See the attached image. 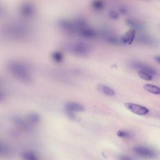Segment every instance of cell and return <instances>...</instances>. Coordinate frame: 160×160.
<instances>
[{
    "label": "cell",
    "mask_w": 160,
    "mask_h": 160,
    "mask_svg": "<svg viewBox=\"0 0 160 160\" xmlns=\"http://www.w3.org/2000/svg\"><path fill=\"white\" fill-rule=\"evenodd\" d=\"M8 69L12 76L20 81L29 82L32 80L30 69L24 62L11 61L8 64Z\"/></svg>",
    "instance_id": "cell-1"
},
{
    "label": "cell",
    "mask_w": 160,
    "mask_h": 160,
    "mask_svg": "<svg viewBox=\"0 0 160 160\" xmlns=\"http://www.w3.org/2000/svg\"><path fill=\"white\" fill-rule=\"evenodd\" d=\"M68 49L72 54L81 57L88 56L91 49L89 44L82 42H71L68 45Z\"/></svg>",
    "instance_id": "cell-2"
},
{
    "label": "cell",
    "mask_w": 160,
    "mask_h": 160,
    "mask_svg": "<svg viewBox=\"0 0 160 160\" xmlns=\"http://www.w3.org/2000/svg\"><path fill=\"white\" fill-rule=\"evenodd\" d=\"M58 25L62 31L68 33L77 34L78 32V28L76 20L72 21L69 19H61L58 22Z\"/></svg>",
    "instance_id": "cell-3"
},
{
    "label": "cell",
    "mask_w": 160,
    "mask_h": 160,
    "mask_svg": "<svg viewBox=\"0 0 160 160\" xmlns=\"http://www.w3.org/2000/svg\"><path fill=\"white\" fill-rule=\"evenodd\" d=\"M124 105L129 111L137 115L142 116L149 112V109L148 108L139 104L132 102H125Z\"/></svg>",
    "instance_id": "cell-4"
},
{
    "label": "cell",
    "mask_w": 160,
    "mask_h": 160,
    "mask_svg": "<svg viewBox=\"0 0 160 160\" xmlns=\"http://www.w3.org/2000/svg\"><path fill=\"white\" fill-rule=\"evenodd\" d=\"M134 151L139 156L144 158H153L156 157V152L145 146H136L134 148Z\"/></svg>",
    "instance_id": "cell-5"
},
{
    "label": "cell",
    "mask_w": 160,
    "mask_h": 160,
    "mask_svg": "<svg viewBox=\"0 0 160 160\" xmlns=\"http://www.w3.org/2000/svg\"><path fill=\"white\" fill-rule=\"evenodd\" d=\"M64 108L68 114H74V112H80L84 111V106L76 102H67L64 106Z\"/></svg>",
    "instance_id": "cell-6"
},
{
    "label": "cell",
    "mask_w": 160,
    "mask_h": 160,
    "mask_svg": "<svg viewBox=\"0 0 160 160\" xmlns=\"http://www.w3.org/2000/svg\"><path fill=\"white\" fill-rule=\"evenodd\" d=\"M77 34L84 38H94L98 36V32L88 26L79 29Z\"/></svg>",
    "instance_id": "cell-7"
},
{
    "label": "cell",
    "mask_w": 160,
    "mask_h": 160,
    "mask_svg": "<svg viewBox=\"0 0 160 160\" xmlns=\"http://www.w3.org/2000/svg\"><path fill=\"white\" fill-rule=\"evenodd\" d=\"M35 12V9L33 5L29 3H25L20 8V14L24 18H31Z\"/></svg>",
    "instance_id": "cell-8"
},
{
    "label": "cell",
    "mask_w": 160,
    "mask_h": 160,
    "mask_svg": "<svg viewBox=\"0 0 160 160\" xmlns=\"http://www.w3.org/2000/svg\"><path fill=\"white\" fill-rule=\"evenodd\" d=\"M135 34H136V32L134 29H129L128 31H127L124 34H123L121 37L120 38L121 42L124 44H128V45L131 44L134 39Z\"/></svg>",
    "instance_id": "cell-9"
},
{
    "label": "cell",
    "mask_w": 160,
    "mask_h": 160,
    "mask_svg": "<svg viewBox=\"0 0 160 160\" xmlns=\"http://www.w3.org/2000/svg\"><path fill=\"white\" fill-rule=\"evenodd\" d=\"M131 66L132 68L138 69L139 71H142L146 72L149 73V74H151V76H154L156 74V72L153 69H152L151 67H149L148 66H146L144 64H142L141 62H134L131 64Z\"/></svg>",
    "instance_id": "cell-10"
},
{
    "label": "cell",
    "mask_w": 160,
    "mask_h": 160,
    "mask_svg": "<svg viewBox=\"0 0 160 160\" xmlns=\"http://www.w3.org/2000/svg\"><path fill=\"white\" fill-rule=\"evenodd\" d=\"M97 89L99 92L108 96H113L116 94L114 90L112 88L105 84H98L97 86Z\"/></svg>",
    "instance_id": "cell-11"
},
{
    "label": "cell",
    "mask_w": 160,
    "mask_h": 160,
    "mask_svg": "<svg viewBox=\"0 0 160 160\" xmlns=\"http://www.w3.org/2000/svg\"><path fill=\"white\" fill-rule=\"evenodd\" d=\"M26 120L30 124H36L40 121V116L36 112H31L26 116Z\"/></svg>",
    "instance_id": "cell-12"
},
{
    "label": "cell",
    "mask_w": 160,
    "mask_h": 160,
    "mask_svg": "<svg viewBox=\"0 0 160 160\" xmlns=\"http://www.w3.org/2000/svg\"><path fill=\"white\" fill-rule=\"evenodd\" d=\"M143 88L148 92L154 94H160V88L151 84H146L144 85Z\"/></svg>",
    "instance_id": "cell-13"
},
{
    "label": "cell",
    "mask_w": 160,
    "mask_h": 160,
    "mask_svg": "<svg viewBox=\"0 0 160 160\" xmlns=\"http://www.w3.org/2000/svg\"><path fill=\"white\" fill-rule=\"evenodd\" d=\"M21 156L24 160H38V156L32 151H24L22 153Z\"/></svg>",
    "instance_id": "cell-14"
},
{
    "label": "cell",
    "mask_w": 160,
    "mask_h": 160,
    "mask_svg": "<svg viewBox=\"0 0 160 160\" xmlns=\"http://www.w3.org/2000/svg\"><path fill=\"white\" fill-rule=\"evenodd\" d=\"M92 8L97 11H101L105 7V4L102 1H94L91 3Z\"/></svg>",
    "instance_id": "cell-15"
},
{
    "label": "cell",
    "mask_w": 160,
    "mask_h": 160,
    "mask_svg": "<svg viewBox=\"0 0 160 160\" xmlns=\"http://www.w3.org/2000/svg\"><path fill=\"white\" fill-rule=\"evenodd\" d=\"M52 59L56 62H61L63 60V55L59 51H54L51 54Z\"/></svg>",
    "instance_id": "cell-16"
},
{
    "label": "cell",
    "mask_w": 160,
    "mask_h": 160,
    "mask_svg": "<svg viewBox=\"0 0 160 160\" xmlns=\"http://www.w3.org/2000/svg\"><path fill=\"white\" fill-rule=\"evenodd\" d=\"M138 74L141 79H144L146 81H151L152 79V76L144 71H138Z\"/></svg>",
    "instance_id": "cell-17"
},
{
    "label": "cell",
    "mask_w": 160,
    "mask_h": 160,
    "mask_svg": "<svg viewBox=\"0 0 160 160\" xmlns=\"http://www.w3.org/2000/svg\"><path fill=\"white\" fill-rule=\"evenodd\" d=\"M126 23L128 25L132 27L133 28H139V27H141V24L139 22H138L136 19H129L126 21Z\"/></svg>",
    "instance_id": "cell-18"
},
{
    "label": "cell",
    "mask_w": 160,
    "mask_h": 160,
    "mask_svg": "<svg viewBox=\"0 0 160 160\" xmlns=\"http://www.w3.org/2000/svg\"><path fill=\"white\" fill-rule=\"evenodd\" d=\"M117 136L119 138H128L131 136V134L129 132L126 131H122V130H119L117 132Z\"/></svg>",
    "instance_id": "cell-19"
},
{
    "label": "cell",
    "mask_w": 160,
    "mask_h": 160,
    "mask_svg": "<svg viewBox=\"0 0 160 160\" xmlns=\"http://www.w3.org/2000/svg\"><path fill=\"white\" fill-rule=\"evenodd\" d=\"M109 18L112 19H117L119 18V13L116 11H114V10H112V11H110L109 12V14H108Z\"/></svg>",
    "instance_id": "cell-20"
},
{
    "label": "cell",
    "mask_w": 160,
    "mask_h": 160,
    "mask_svg": "<svg viewBox=\"0 0 160 160\" xmlns=\"http://www.w3.org/2000/svg\"><path fill=\"white\" fill-rule=\"evenodd\" d=\"M119 160H133L132 158H131L130 157L126 156V155H121L119 157Z\"/></svg>",
    "instance_id": "cell-21"
},
{
    "label": "cell",
    "mask_w": 160,
    "mask_h": 160,
    "mask_svg": "<svg viewBox=\"0 0 160 160\" xmlns=\"http://www.w3.org/2000/svg\"><path fill=\"white\" fill-rule=\"evenodd\" d=\"M118 10H119V12L120 13H121V14H125V13H126V12H127V9H126V7H124V6L119 7V9H118Z\"/></svg>",
    "instance_id": "cell-22"
},
{
    "label": "cell",
    "mask_w": 160,
    "mask_h": 160,
    "mask_svg": "<svg viewBox=\"0 0 160 160\" xmlns=\"http://www.w3.org/2000/svg\"><path fill=\"white\" fill-rule=\"evenodd\" d=\"M156 61L160 63V57H157L156 58Z\"/></svg>",
    "instance_id": "cell-23"
}]
</instances>
